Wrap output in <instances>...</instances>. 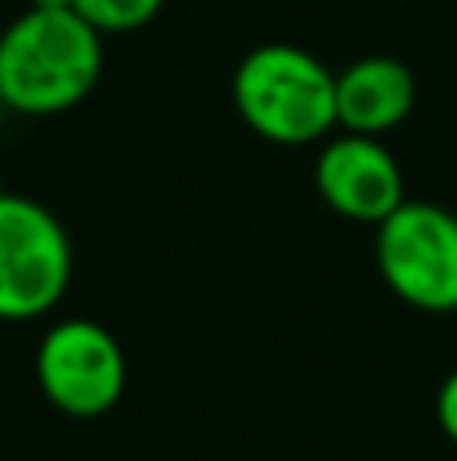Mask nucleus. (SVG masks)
<instances>
[{
  "instance_id": "nucleus-1",
  "label": "nucleus",
  "mask_w": 457,
  "mask_h": 461,
  "mask_svg": "<svg viewBox=\"0 0 457 461\" xmlns=\"http://www.w3.org/2000/svg\"><path fill=\"white\" fill-rule=\"evenodd\" d=\"M102 77V32L73 8H24L0 32V102L16 113H65Z\"/></svg>"
},
{
  "instance_id": "nucleus-2",
  "label": "nucleus",
  "mask_w": 457,
  "mask_h": 461,
  "mask_svg": "<svg viewBox=\"0 0 457 461\" xmlns=\"http://www.w3.org/2000/svg\"><path fill=\"white\" fill-rule=\"evenodd\" d=\"M231 97L251 134L275 146L320 142L336 126V73L283 41L255 45L235 65Z\"/></svg>"
},
{
  "instance_id": "nucleus-3",
  "label": "nucleus",
  "mask_w": 457,
  "mask_h": 461,
  "mask_svg": "<svg viewBox=\"0 0 457 461\" xmlns=\"http://www.w3.org/2000/svg\"><path fill=\"white\" fill-rule=\"evenodd\" d=\"M73 279V243L61 219L24 194L0 191V320H37Z\"/></svg>"
},
{
  "instance_id": "nucleus-4",
  "label": "nucleus",
  "mask_w": 457,
  "mask_h": 461,
  "mask_svg": "<svg viewBox=\"0 0 457 461\" xmlns=\"http://www.w3.org/2000/svg\"><path fill=\"white\" fill-rule=\"evenodd\" d=\"M381 279L421 312H457V215L405 199L377 227Z\"/></svg>"
},
{
  "instance_id": "nucleus-5",
  "label": "nucleus",
  "mask_w": 457,
  "mask_h": 461,
  "mask_svg": "<svg viewBox=\"0 0 457 461\" xmlns=\"http://www.w3.org/2000/svg\"><path fill=\"white\" fill-rule=\"evenodd\" d=\"M37 381L65 417H102L126 393V352L97 320H61L37 348Z\"/></svg>"
},
{
  "instance_id": "nucleus-6",
  "label": "nucleus",
  "mask_w": 457,
  "mask_h": 461,
  "mask_svg": "<svg viewBox=\"0 0 457 461\" xmlns=\"http://www.w3.org/2000/svg\"><path fill=\"white\" fill-rule=\"evenodd\" d=\"M316 191L336 215L381 227L405 203V178L381 138L340 134L316 158Z\"/></svg>"
},
{
  "instance_id": "nucleus-7",
  "label": "nucleus",
  "mask_w": 457,
  "mask_h": 461,
  "mask_svg": "<svg viewBox=\"0 0 457 461\" xmlns=\"http://www.w3.org/2000/svg\"><path fill=\"white\" fill-rule=\"evenodd\" d=\"M417 105V77L397 57H361L336 73V126L345 134L381 138Z\"/></svg>"
},
{
  "instance_id": "nucleus-8",
  "label": "nucleus",
  "mask_w": 457,
  "mask_h": 461,
  "mask_svg": "<svg viewBox=\"0 0 457 461\" xmlns=\"http://www.w3.org/2000/svg\"><path fill=\"white\" fill-rule=\"evenodd\" d=\"M166 0H73V13H81L97 32H138L162 13Z\"/></svg>"
},
{
  "instance_id": "nucleus-9",
  "label": "nucleus",
  "mask_w": 457,
  "mask_h": 461,
  "mask_svg": "<svg viewBox=\"0 0 457 461\" xmlns=\"http://www.w3.org/2000/svg\"><path fill=\"white\" fill-rule=\"evenodd\" d=\"M437 425H442V433L457 446V368L442 381V389H437Z\"/></svg>"
},
{
  "instance_id": "nucleus-10",
  "label": "nucleus",
  "mask_w": 457,
  "mask_h": 461,
  "mask_svg": "<svg viewBox=\"0 0 457 461\" xmlns=\"http://www.w3.org/2000/svg\"><path fill=\"white\" fill-rule=\"evenodd\" d=\"M29 8H73V0H29Z\"/></svg>"
}]
</instances>
